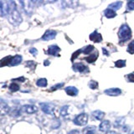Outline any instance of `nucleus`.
<instances>
[{
	"label": "nucleus",
	"mask_w": 134,
	"mask_h": 134,
	"mask_svg": "<svg viewBox=\"0 0 134 134\" xmlns=\"http://www.w3.org/2000/svg\"><path fill=\"white\" fill-rule=\"evenodd\" d=\"M110 127H111V123H110V122L107 121V120L103 121L100 124V126H99V129H100V131L103 132H108L110 130Z\"/></svg>",
	"instance_id": "nucleus-10"
},
{
	"label": "nucleus",
	"mask_w": 134,
	"mask_h": 134,
	"mask_svg": "<svg viewBox=\"0 0 134 134\" xmlns=\"http://www.w3.org/2000/svg\"><path fill=\"white\" fill-rule=\"evenodd\" d=\"M20 109H21V112H26L28 114L35 113L38 111L37 106L34 105H24V106H22Z\"/></svg>",
	"instance_id": "nucleus-7"
},
{
	"label": "nucleus",
	"mask_w": 134,
	"mask_h": 134,
	"mask_svg": "<svg viewBox=\"0 0 134 134\" xmlns=\"http://www.w3.org/2000/svg\"><path fill=\"white\" fill-rule=\"evenodd\" d=\"M102 50H103V53H104V55H109V54H108V52H107V50L105 49V48H103L102 49Z\"/></svg>",
	"instance_id": "nucleus-36"
},
{
	"label": "nucleus",
	"mask_w": 134,
	"mask_h": 134,
	"mask_svg": "<svg viewBox=\"0 0 134 134\" xmlns=\"http://www.w3.org/2000/svg\"><path fill=\"white\" fill-rule=\"evenodd\" d=\"M66 92L67 95H71V97H75V95H78V89L77 88H75L74 86H68V87H66Z\"/></svg>",
	"instance_id": "nucleus-12"
},
{
	"label": "nucleus",
	"mask_w": 134,
	"mask_h": 134,
	"mask_svg": "<svg viewBox=\"0 0 134 134\" xmlns=\"http://www.w3.org/2000/svg\"><path fill=\"white\" fill-rule=\"evenodd\" d=\"M97 57H98V53H95V54H92L91 55L86 57V60L87 61L88 63H93V62H95V60H97Z\"/></svg>",
	"instance_id": "nucleus-19"
},
{
	"label": "nucleus",
	"mask_w": 134,
	"mask_h": 134,
	"mask_svg": "<svg viewBox=\"0 0 134 134\" xmlns=\"http://www.w3.org/2000/svg\"><path fill=\"white\" fill-rule=\"evenodd\" d=\"M57 34V32L55 30L52 29H49L44 34V35L41 37V40L44 41H48V40H51L53 39H55V36Z\"/></svg>",
	"instance_id": "nucleus-5"
},
{
	"label": "nucleus",
	"mask_w": 134,
	"mask_h": 134,
	"mask_svg": "<svg viewBox=\"0 0 134 134\" xmlns=\"http://www.w3.org/2000/svg\"><path fill=\"white\" fill-rule=\"evenodd\" d=\"M6 13H5V8L3 6V2L0 1V17H5Z\"/></svg>",
	"instance_id": "nucleus-26"
},
{
	"label": "nucleus",
	"mask_w": 134,
	"mask_h": 134,
	"mask_svg": "<svg viewBox=\"0 0 134 134\" xmlns=\"http://www.w3.org/2000/svg\"><path fill=\"white\" fill-rule=\"evenodd\" d=\"M29 52H30V54H32L34 56H35V55H38V50H37V49H35V48H31L29 49Z\"/></svg>",
	"instance_id": "nucleus-33"
},
{
	"label": "nucleus",
	"mask_w": 134,
	"mask_h": 134,
	"mask_svg": "<svg viewBox=\"0 0 134 134\" xmlns=\"http://www.w3.org/2000/svg\"><path fill=\"white\" fill-rule=\"evenodd\" d=\"M64 86V84L63 83H60V84H58V85H55V86H54L51 89H50V91H55V90H57V89H60V88L61 87V86Z\"/></svg>",
	"instance_id": "nucleus-32"
},
{
	"label": "nucleus",
	"mask_w": 134,
	"mask_h": 134,
	"mask_svg": "<svg viewBox=\"0 0 134 134\" xmlns=\"http://www.w3.org/2000/svg\"><path fill=\"white\" fill-rule=\"evenodd\" d=\"M118 36H119V39L122 41H123V42L129 40L132 38V30H131V29H130L127 24H123L119 29V32H118Z\"/></svg>",
	"instance_id": "nucleus-2"
},
{
	"label": "nucleus",
	"mask_w": 134,
	"mask_h": 134,
	"mask_svg": "<svg viewBox=\"0 0 134 134\" xmlns=\"http://www.w3.org/2000/svg\"><path fill=\"white\" fill-rule=\"evenodd\" d=\"M40 106H41V109L42 111L45 113V114H48V115H53L54 113V106L53 105L49 104V103H40Z\"/></svg>",
	"instance_id": "nucleus-6"
},
{
	"label": "nucleus",
	"mask_w": 134,
	"mask_h": 134,
	"mask_svg": "<svg viewBox=\"0 0 134 134\" xmlns=\"http://www.w3.org/2000/svg\"><path fill=\"white\" fill-rule=\"evenodd\" d=\"M48 65H49V62H48V61H45V62H44V66H48Z\"/></svg>",
	"instance_id": "nucleus-37"
},
{
	"label": "nucleus",
	"mask_w": 134,
	"mask_h": 134,
	"mask_svg": "<svg viewBox=\"0 0 134 134\" xmlns=\"http://www.w3.org/2000/svg\"><path fill=\"white\" fill-rule=\"evenodd\" d=\"M18 3L22 5V8L25 12V14L27 15L31 16L34 12V6H35V2H34V1H20Z\"/></svg>",
	"instance_id": "nucleus-3"
},
{
	"label": "nucleus",
	"mask_w": 134,
	"mask_h": 134,
	"mask_svg": "<svg viewBox=\"0 0 134 134\" xmlns=\"http://www.w3.org/2000/svg\"><path fill=\"white\" fill-rule=\"evenodd\" d=\"M87 121H88V115L86 113H81L78 115L73 122L77 126H85L87 123Z\"/></svg>",
	"instance_id": "nucleus-4"
},
{
	"label": "nucleus",
	"mask_w": 134,
	"mask_h": 134,
	"mask_svg": "<svg viewBox=\"0 0 134 134\" xmlns=\"http://www.w3.org/2000/svg\"><path fill=\"white\" fill-rule=\"evenodd\" d=\"M9 90L11 91H13V92H15V91H18V90H20V86H18V84L13 82V83H11L10 85H9Z\"/></svg>",
	"instance_id": "nucleus-22"
},
{
	"label": "nucleus",
	"mask_w": 134,
	"mask_h": 134,
	"mask_svg": "<svg viewBox=\"0 0 134 134\" xmlns=\"http://www.w3.org/2000/svg\"><path fill=\"white\" fill-rule=\"evenodd\" d=\"M104 14H105V16H106V18H114V17L117 16L116 12H115L114 10L111 9H106L105 12H104Z\"/></svg>",
	"instance_id": "nucleus-15"
},
{
	"label": "nucleus",
	"mask_w": 134,
	"mask_h": 134,
	"mask_svg": "<svg viewBox=\"0 0 134 134\" xmlns=\"http://www.w3.org/2000/svg\"><path fill=\"white\" fill-rule=\"evenodd\" d=\"M68 134H80L79 131H77V130H72L71 132H70Z\"/></svg>",
	"instance_id": "nucleus-35"
},
{
	"label": "nucleus",
	"mask_w": 134,
	"mask_h": 134,
	"mask_svg": "<svg viewBox=\"0 0 134 134\" xmlns=\"http://www.w3.org/2000/svg\"><path fill=\"white\" fill-rule=\"evenodd\" d=\"M122 6V2L119 1V2H115L113 3H112V4L109 5V9H112V10H117L121 9V7Z\"/></svg>",
	"instance_id": "nucleus-18"
},
{
	"label": "nucleus",
	"mask_w": 134,
	"mask_h": 134,
	"mask_svg": "<svg viewBox=\"0 0 134 134\" xmlns=\"http://www.w3.org/2000/svg\"><path fill=\"white\" fill-rule=\"evenodd\" d=\"M92 116L95 118L97 120H102L103 117H104V112H101V111H95L92 112Z\"/></svg>",
	"instance_id": "nucleus-17"
},
{
	"label": "nucleus",
	"mask_w": 134,
	"mask_h": 134,
	"mask_svg": "<svg viewBox=\"0 0 134 134\" xmlns=\"http://www.w3.org/2000/svg\"><path fill=\"white\" fill-rule=\"evenodd\" d=\"M95 127L94 126H89L84 128L83 130V134H95Z\"/></svg>",
	"instance_id": "nucleus-16"
},
{
	"label": "nucleus",
	"mask_w": 134,
	"mask_h": 134,
	"mask_svg": "<svg viewBox=\"0 0 134 134\" xmlns=\"http://www.w3.org/2000/svg\"><path fill=\"white\" fill-rule=\"evenodd\" d=\"M60 51V48L58 46V45L53 44V45H50V46H49L47 54L49 55L57 56V55H59Z\"/></svg>",
	"instance_id": "nucleus-8"
},
{
	"label": "nucleus",
	"mask_w": 134,
	"mask_h": 134,
	"mask_svg": "<svg viewBox=\"0 0 134 134\" xmlns=\"http://www.w3.org/2000/svg\"><path fill=\"white\" fill-rule=\"evenodd\" d=\"M132 134H134V132H132Z\"/></svg>",
	"instance_id": "nucleus-39"
},
{
	"label": "nucleus",
	"mask_w": 134,
	"mask_h": 134,
	"mask_svg": "<svg viewBox=\"0 0 134 134\" xmlns=\"http://www.w3.org/2000/svg\"><path fill=\"white\" fill-rule=\"evenodd\" d=\"M90 40H92L93 42H95V43H98V42H101L102 40V37L101 34L97 33V31H94L92 34H91Z\"/></svg>",
	"instance_id": "nucleus-14"
},
{
	"label": "nucleus",
	"mask_w": 134,
	"mask_h": 134,
	"mask_svg": "<svg viewBox=\"0 0 134 134\" xmlns=\"http://www.w3.org/2000/svg\"><path fill=\"white\" fill-rule=\"evenodd\" d=\"M23 60V57L20 55H16L15 56L12 57V59L10 60V63H9V66H18L20 65Z\"/></svg>",
	"instance_id": "nucleus-9"
},
{
	"label": "nucleus",
	"mask_w": 134,
	"mask_h": 134,
	"mask_svg": "<svg viewBox=\"0 0 134 134\" xmlns=\"http://www.w3.org/2000/svg\"><path fill=\"white\" fill-rule=\"evenodd\" d=\"M115 66L117 68H122L126 66V60H117L115 62Z\"/></svg>",
	"instance_id": "nucleus-24"
},
{
	"label": "nucleus",
	"mask_w": 134,
	"mask_h": 134,
	"mask_svg": "<svg viewBox=\"0 0 134 134\" xmlns=\"http://www.w3.org/2000/svg\"><path fill=\"white\" fill-rule=\"evenodd\" d=\"M127 79L129 81L131 82H134V73H131L127 75Z\"/></svg>",
	"instance_id": "nucleus-34"
},
{
	"label": "nucleus",
	"mask_w": 134,
	"mask_h": 134,
	"mask_svg": "<svg viewBox=\"0 0 134 134\" xmlns=\"http://www.w3.org/2000/svg\"><path fill=\"white\" fill-rule=\"evenodd\" d=\"M107 134H116L114 132H109V133H107Z\"/></svg>",
	"instance_id": "nucleus-38"
},
{
	"label": "nucleus",
	"mask_w": 134,
	"mask_h": 134,
	"mask_svg": "<svg viewBox=\"0 0 134 134\" xmlns=\"http://www.w3.org/2000/svg\"><path fill=\"white\" fill-rule=\"evenodd\" d=\"M104 92L105 94L108 95H114V97H116V95H119L122 91L118 88H110V89L106 90Z\"/></svg>",
	"instance_id": "nucleus-13"
},
{
	"label": "nucleus",
	"mask_w": 134,
	"mask_h": 134,
	"mask_svg": "<svg viewBox=\"0 0 134 134\" xmlns=\"http://www.w3.org/2000/svg\"><path fill=\"white\" fill-rule=\"evenodd\" d=\"M89 86L91 89H95V88L98 87V83L97 81H95V80H91L89 82Z\"/></svg>",
	"instance_id": "nucleus-29"
},
{
	"label": "nucleus",
	"mask_w": 134,
	"mask_h": 134,
	"mask_svg": "<svg viewBox=\"0 0 134 134\" xmlns=\"http://www.w3.org/2000/svg\"><path fill=\"white\" fill-rule=\"evenodd\" d=\"M47 80L45 79V78H40L37 80V82H36V85L38 86H40V87H45V86H47Z\"/></svg>",
	"instance_id": "nucleus-20"
},
{
	"label": "nucleus",
	"mask_w": 134,
	"mask_h": 134,
	"mask_svg": "<svg viewBox=\"0 0 134 134\" xmlns=\"http://www.w3.org/2000/svg\"><path fill=\"white\" fill-rule=\"evenodd\" d=\"M80 52H82V49H79V50H77V51H75L74 54H73V55H72V58H71V60L73 61L74 60V59L75 58H76V57H77L79 55H80Z\"/></svg>",
	"instance_id": "nucleus-31"
},
{
	"label": "nucleus",
	"mask_w": 134,
	"mask_h": 134,
	"mask_svg": "<svg viewBox=\"0 0 134 134\" xmlns=\"http://www.w3.org/2000/svg\"><path fill=\"white\" fill-rule=\"evenodd\" d=\"M4 4L6 5L5 8V13L8 17V20L9 21L10 24H12L14 26H17L22 22V17L18 10L16 3L14 1L4 2Z\"/></svg>",
	"instance_id": "nucleus-1"
},
{
	"label": "nucleus",
	"mask_w": 134,
	"mask_h": 134,
	"mask_svg": "<svg viewBox=\"0 0 134 134\" xmlns=\"http://www.w3.org/2000/svg\"><path fill=\"white\" fill-rule=\"evenodd\" d=\"M11 59H12V56H7V57H5L4 59L1 60V61H0V67L9 65Z\"/></svg>",
	"instance_id": "nucleus-21"
},
{
	"label": "nucleus",
	"mask_w": 134,
	"mask_h": 134,
	"mask_svg": "<svg viewBox=\"0 0 134 134\" xmlns=\"http://www.w3.org/2000/svg\"><path fill=\"white\" fill-rule=\"evenodd\" d=\"M73 70L75 71L83 73V72L87 71V66H86L85 65L82 64V63H76V64L73 65Z\"/></svg>",
	"instance_id": "nucleus-11"
},
{
	"label": "nucleus",
	"mask_w": 134,
	"mask_h": 134,
	"mask_svg": "<svg viewBox=\"0 0 134 134\" xmlns=\"http://www.w3.org/2000/svg\"><path fill=\"white\" fill-rule=\"evenodd\" d=\"M68 108L69 106H64L60 110V115L62 117H66L68 115Z\"/></svg>",
	"instance_id": "nucleus-27"
},
{
	"label": "nucleus",
	"mask_w": 134,
	"mask_h": 134,
	"mask_svg": "<svg viewBox=\"0 0 134 134\" xmlns=\"http://www.w3.org/2000/svg\"><path fill=\"white\" fill-rule=\"evenodd\" d=\"M127 7L128 10H134V0L129 1L127 4Z\"/></svg>",
	"instance_id": "nucleus-30"
},
{
	"label": "nucleus",
	"mask_w": 134,
	"mask_h": 134,
	"mask_svg": "<svg viewBox=\"0 0 134 134\" xmlns=\"http://www.w3.org/2000/svg\"><path fill=\"white\" fill-rule=\"evenodd\" d=\"M127 52H129L130 54H134V40H132L129 44L127 47Z\"/></svg>",
	"instance_id": "nucleus-28"
},
{
	"label": "nucleus",
	"mask_w": 134,
	"mask_h": 134,
	"mask_svg": "<svg viewBox=\"0 0 134 134\" xmlns=\"http://www.w3.org/2000/svg\"><path fill=\"white\" fill-rule=\"evenodd\" d=\"M0 109L3 110V112H8L9 111V106H8L7 103L1 101H0Z\"/></svg>",
	"instance_id": "nucleus-23"
},
{
	"label": "nucleus",
	"mask_w": 134,
	"mask_h": 134,
	"mask_svg": "<svg viewBox=\"0 0 134 134\" xmlns=\"http://www.w3.org/2000/svg\"><path fill=\"white\" fill-rule=\"evenodd\" d=\"M94 49V46L93 45H88V46L85 47L83 49H82V52L84 54H86V55H88V54H90L91 51H92Z\"/></svg>",
	"instance_id": "nucleus-25"
}]
</instances>
